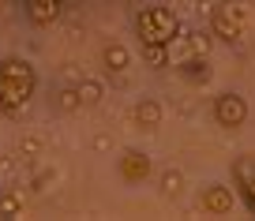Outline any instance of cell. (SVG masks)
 <instances>
[{
  "label": "cell",
  "mask_w": 255,
  "mask_h": 221,
  "mask_svg": "<svg viewBox=\"0 0 255 221\" xmlns=\"http://www.w3.org/2000/svg\"><path fill=\"white\" fill-rule=\"evenodd\" d=\"M210 53V34H188L180 30L173 41H169V68L191 60V56H207Z\"/></svg>",
  "instance_id": "obj_5"
},
{
  "label": "cell",
  "mask_w": 255,
  "mask_h": 221,
  "mask_svg": "<svg viewBox=\"0 0 255 221\" xmlns=\"http://www.w3.org/2000/svg\"><path fill=\"white\" fill-rule=\"evenodd\" d=\"M252 180H255V158H252V154L233 158V184H237V191H244Z\"/></svg>",
  "instance_id": "obj_14"
},
{
  "label": "cell",
  "mask_w": 255,
  "mask_h": 221,
  "mask_svg": "<svg viewBox=\"0 0 255 221\" xmlns=\"http://www.w3.org/2000/svg\"><path fill=\"white\" fill-rule=\"evenodd\" d=\"M102 64L109 75H124L128 68H131V53H128L124 41H109V45L102 49Z\"/></svg>",
  "instance_id": "obj_9"
},
{
  "label": "cell",
  "mask_w": 255,
  "mask_h": 221,
  "mask_svg": "<svg viewBox=\"0 0 255 221\" xmlns=\"http://www.w3.org/2000/svg\"><path fill=\"white\" fill-rule=\"evenodd\" d=\"M150 173H154L150 154H143V150H124V154H120V176H124L128 184L150 180Z\"/></svg>",
  "instance_id": "obj_7"
},
{
  "label": "cell",
  "mask_w": 255,
  "mask_h": 221,
  "mask_svg": "<svg viewBox=\"0 0 255 221\" xmlns=\"http://www.w3.org/2000/svg\"><path fill=\"white\" fill-rule=\"evenodd\" d=\"M248 30V11L244 4H237V0H218L214 11H210V38L218 41H240Z\"/></svg>",
  "instance_id": "obj_3"
},
{
  "label": "cell",
  "mask_w": 255,
  "mask_h": 221,
  "mask_svg": "<svg viewBox=\"0 0 255 221\" xmlns=\"http://www.w3.org/2000/svg\"><path fill=\"white\" fill-rule=\"evenodd\" d=\"M248 98L237 94V90H225V94L214 98V124L225 127V131H237V127L248 124Z\"/></svg>",
  "instance_id": "obj_4"
},
{
  "label": "cell",
  "mask_w": 255,
  "mask_h": 221,
  "mask_svg": "<svg viewBox=\"0 0 255 221\" xmlns=\"http://www.w3.org/2000/svg\"><path fill=\"white\" fill-rule=\"evenodd\" d=\"M23 214H26L23 188H4V191H0V218H4V221H15V218H23Z\"/></svg>",
  "instance_id": "obj_11"
},
{
  "label": "cell",
  "mask_w": 255,
  "mask_h": 221,
  "mask_svg": "<svg viewBox=\"0 0 255 221\" xmlns=\"http://www.w3.org/2000/svg\"><path fill=\"white\" fill-rule=\"evenodd\" d=\"M60 109H64V112H75V109H79V98H75V87L60 90Z\"/></svg>",
  "instance_id": "obj_17"
},
{
  "label": "cell",
  "mask_w": 255,
  "mask_h": 221,
  "mask_svg": "<svg viewBox=\"0 0 255 221\" xmlns=\"http://www.w3.org/2000/svg\"><path fill=\"white\" fill-rule=\"evenodd\" d=\"M143 60L150 68H169V45H143Z\"/></svg>",
  "instance_id": "obj_16"
},
{
  "label": "cell",
  "mask_w": 255,
  "mask_h": 221,
  "mask_svg": "<svg viewBox=\"0 0 255 221\" xmlns=\"http://www.w3.org/2000/svg\"><path fill=\"white\" fill-rule=\"evenodd\" d=\"M240 195H244V203H248V210H252V214H255V180H252V184H248V188H244V191H240Z\"/></svg>",
  "instance_id": "obj_18"
},
{
  "label": "cell",
  "mask_w": 255,
  "mask_h": 221,
  "mask_svg": "<svg viewBox=\"0 0 255 221\" xmlns=\"http://www.w3.org/2000/svg\"><path fill=\"white\" fill-rule=\"evenodd\" d=\"M75 98H79V109H94V105L105 98V87L98 79H79L75 83Z\"/></svg>",
  "instance_id": "obj_13"
},
{
  "label": "cell",
  "mask_w": 255,
  "mask_h": 221,
  "mask_svg": "<svg viewBox=\"0 0 255 221\" xmlns=\"http://www.w3.org/2000/svg\"><path fill=\"white\" fill-rule=\"evenodd\" d=\"M38 94V68L23 56H0V112L19 116Z\"/></svg>",
  "instance_id": "obj_1"
},
{
  "label": "cell",
  "mask_w": 255,
  "mask_h": 221,
  "mask_svg": "<svg viewBox=\"0 0 255 221\" xmlns=\"http://www.w3.org/2000/svg\"><path fill=\"white\" fill-rule=\"evenodd\" d=\"M161 102H154V98H143V102H135V124L143 127V131H158L161 127Z\"/></svg>",
  "instance_id": "obj_10"
},
{
  "label": "cell",
  "mask_w": 255,
  "mask_h": 221,
  "mask_svg": "<svg viewBox=\"0 0 255 221\" xmlns=\"http://www.w3.org/2000/svg\"><path fill=\"white\" fill-rule=\"evenodd\" d=\"M233 206H237V191L225 184H207L199 191V210L210 218H225V214H233Z\"/></svg>",
  "instance_id": "obj_6"
},
{
  "label": "cell",
  "mask_w": 255,
  "mask_h": 221,
  "mask_svg": "<svg viewBox=\"0 0 255 221\" xmlns=\"http://www.w3.org/2000/svg\"><path fill=\"white\" fill-rule=\"evenodd\" d=\"M180 34V15L169 4H146L135 11V38L139 45H169Z\"/></svg>",
  "instance_id": "obj_2"
},
{
  "label": "cell",
  "mask_w": 255,
  "mask_h": 221,
  "mask_svg": "<svg viewBox=\"0 0 255 221\" xmlns=\"http://www.w3.org/2000/svg\"><path fill=\"white\" fill-rule=\"evenodd\" d=\"M158 188H161V195H165V199H176L184 191V173H180V169H161Z\"/></svg>",
  "instance_id": "obj_15"
},
{
  "label": "cell",
  "mask_w": 255,
  "mask_h": 221,
  "mask_svg": "<svg viewBox=\"0 0 255 221\" xmlns=\"http://www.w3.org/2000/svg\"><path fill=\"white\" fill-rule=\"evenodd\" d=\"M176 75H180V79H188V83H195V87L210 83V64H207V56H191V60L176 64Z\"/></svg>",
  "instance_id": "obj_12"
},
{
  "label": "cell",
  "mask_w": 255,
  "mask_h": 221,
  "mask_svg": "<svg viewBox=\"0 0 255 221\" xmlns=\"http://www.w3.org/2000/svg\"><path fill=\"white\" fill-rule=\"evenodd\" d=\"M23 8L34 26H53L64 11V0H23Z\"/></svg>",
  "instance_id": "obj_8"
}]
</instances>
